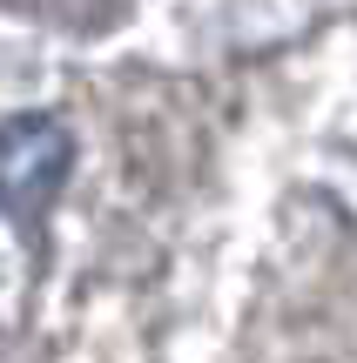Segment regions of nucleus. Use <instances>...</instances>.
Returning a JSON list of instances; mask_svg holds the SVG:
<instances>
[{
  "label": "nucleus",
  "instance_id": "obj_1",
  "mask_svg": "<svg viewBox=\"0 0 357 363\" xmlns=\"http://www.w3.org/2000/svg\"><path fill=\"white\" fill-rule=\"evenodd\" d=\"M75 175V128L48 108H27L0 135V202L13 229H34Z\"/></svg>",
  "mask_w": 357,
  "mask_h": 363
}]
</instances>
